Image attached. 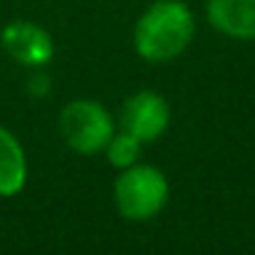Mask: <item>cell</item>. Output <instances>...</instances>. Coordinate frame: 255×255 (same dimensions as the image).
<instances>
[{
	"label": "cell",
	"instance_id": "cell-1",
	"mask_svg": "<svg viewBox=\"0 0 255 255\" xmlns=\"http://www.w3.org/2000/svg\"><path fill=\"white\" fill-rule=\"evenodd\" d=\"M196 37V17L183 0L151 2L134 25V50L144 62L164 65L181 57Z\"/></svg>",
	"mask_w": 255,
	"mask_h": 255
},
{
	"label": "cell",
	"instance_id": "cell-2",
	"mask_svg": "<svg viewBox=\"0 0 255 255\" xmlns=\"http://www.w3.org/2000/svg\"><path fill=\"white\" fill-rule=\"evenodd\" d=\"M171 196L169 178L164 171L149 164H134L119 171L114 181V206L117 211L134 223L156 218Z\"/></svg>",
	"mask_w": 255,
	"mask_h": 255
},
{
	"label": "cell",
	"instance_id": "cell-3",
	"mask_svg": "<svg viewBox=\"0 0 255 255\" xmlns=\"http://www.w3.org/2000/svg\"><path fill=\"white\" fill-rule=\"evenodd\" d=\"M57 129L65 146L80 156L102 154L114 136V119L102 102L72 99L60 109Z\"/></svg>",
	"mask_w": 255,
	"mask_h": 255
},
{
	"label": "cell",
	"instance_id": "cell-4",
	"mask_svg": "<svg viewBox=\"0 0 255 255\" xmlns=\"http://www.w3.org/2000/svg\"><path fill=\"white\" fill-rule=\"evenodd\" d=\"M119 124L124 131L136 136L141 144L156 141L166 134L171 124V107L169 102L154 92V89H141L131 94L122 109H119Z\"/></svg>",
	"mask_w": 255,
	"mask_h": 255
},
{
	"label": "cell",
	"instance_id": "cell-5",
	"mask_svg": "<svg viewBox=\"0 0 255 255\" xmlns=\"http://www.w3.org/2000/svg\"><path fill=\"white\" fill-rule=\"evenodd\" d=\"M0 45L10 60H15L17 65L30 67V70H42L55 57L52 35L32 20L7 22L0 32Z\"/></svg>",
	"mask_w": 255,
	"mask_h": 255
},
{
	"label": "cell",
	"instance_id": "cell-6",
	"mask_svg": "<svg viewBox=\"0 0 255 255\" xmlns=\"http://www.w3.org/2000/svg\"><path fill=\"white\" fill-rule=\"evenodd\" d=\"M206 20L223 37L255 40V0H206Z\"/></svg>",
	"mask_w": 255,
	"mask_h": 255
},
{
	"label": "cell",
	"instance_id": "cell-7",
	"mask_svg": "<svg viewBox=\"0 0 255 255\" xmlns=\"http://www.w3.org/2000/svg\"><path fill=\"white\" fill-rule=\"evenodd\" d=\"M27 183V159L17 136L0 124V198L17 196Z\"/></svg>",
	"mask_w": 255,
	"mask_h": 255
},
{
	"label": "cell",
	"instance_id": "cell-8",
	"mask_svg": "<svg viewBox=\"0 0 255 255\" xmlns=\"http://www.w3.org/2000/svg\"><path fill=\"white\" fill-rule=\"evenodd\" d=\"M102 154L107 156L109 166L124 171V169H129V166H134V164H139V159H141V141L136 136H131L129 131L122 129V131H117L109 139V144L104 146Z\"/></svg>",
	"mask_w": 255,
	"mask_h": 255
},
{
	"label": "cell",
	"instance_id": "cell-9",
	"mask_svg": "<svg viewBox=\"0 0 255 255\" xmlns=\"http://www.w3.org/2000/svg\"><path fill=\"white\" fill-rule=\"evenodd\" d=\"M27 92L32 97H45L50 92V77L45 72H40V70H32V75L27 80Z\"/></svg>",
	"mask_w": 255,
	"mask_h": 255
}]
</instances>
